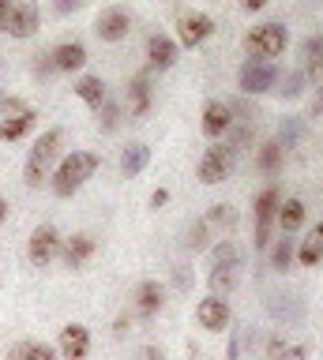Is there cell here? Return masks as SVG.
I'll return each mask as SVG.
<instances>
[{
	"mask_svg": "<svg viewBox=\"0 0 323 360\" xmlns=\"http://www.w3.org/2000/svg\"><path fill=\"white\" fill-rule=\"evenodd\" d=\"M177 30H181V45L196 49V45H203V41L210 38V34H215V19L203 15V11H188Z\"/></svg>",
	"mask_w": 323,
	"mask_h": 360,
	"instance_id": "cell-13",
	"label": "cell"
},
{
	"mask_svg": "<svg viewBox=\"0 0 323 360\" xmlns=\"http://www.w3.org/2000/svg\"><path fill=\"white\" fill-rule=\"evenodd\" d=\"M147 165H151V146L147 143H128L125 150H120V173H125L128 180L139 176Z\"/></svg>",
	"mask_w": 323,
	"mask_h": 360,
	"instance_id": "cell-22",
	"label": "cell"
},
{
	"mask_svg": "<svg viewBox=\"0 0 323 360\" xmlns=\"http://www.w3.org/2000/svg\"><path fill=\"white\" fill-rule=\"evenodd\" d=\"M38 124V112L34 109H23V112H12V117H0V143H19L23 135Z\"/></svg>",
	"mask_w": 323,
	"mask_h": 360,
	"instance_id": "cell-17",
	"label": "cell"
},
{
	"mask_svg": "<svg viewBox=\"0 0 323 360\" xmlns=\"http://www.w3.org/2000/svg\"><path fill=\"white\" fill-rule=\"evenodd\" d=\"M286 45H289V30L282 22H260V27L244 34V49L255 60H274V56L286 53Z\"/></svg>",
	"mask_w": 323,
	"mask_h": 360,
	"instance_id": "cell-3",
	"label": "cell"
},
{
	"mask_svg": "<svg viewBox=\"0 0 323 360\" xmlns=\"http://www.w3.org/2000/svg\"><path fill=\"white\" fill-rule=\"evenodd\" d=\"M64 4H80V0H64Z\"/></svg>",
	"mask_w": 323,
	"mask_h": 360,
	"instance_id": "cell-45",
	"label": "cell"
},
{
	"mask_svg": "<svg viewBox=\"0 0 323 360\" xmlns=\"http://www.w3.org/2000/svg\"><path fill=\"white\" fill-rule=\"evenodd\" d=\"M226 131H233L229 101H207V109H203V135H207V139H222Z\"/></svg>",
	"mask_w": 323,
	"mask_h": 360,
	"instance_id": "cell-15",
	"label": "cell"
},
{
	"mask_svg": "<svg viewBox=\"0 0 323 360\" xmlns=\"http://www.w3.org/2000/svg\"><path fill=\"white\" fill-rule=\"evenodd\" d=\"M237 83L244 94H267L274 83H278V68L271 60H255V56H248V60L241 64L237 72Z\"/></svg>",
	"mask_w": 323,
	"mask_h": 360,
	"instance_id": "cell-5",
	"label": "cell"
},
{
	"mask_svg": "<svg viewBox=\"0 0 323 360\" xmlns=\"http://www.w3.org/2000/svg\"><path fill=\"white\" fill-rule=\"evenodd\" d=\"M237 270H241V263H215L210 266V274H207L210 297H229L237 289Z\"/></svg>",
	"mask_w": 323,
	"mask_h": 360,
	"instance_id": "cell-19",
	"label": "cell"
},
{
	"mask_svg": "<svg viewBox=\"0 0 323 360\" xmlns=\"http://www.w3.org/2000/svg\"><path fill=\"white\" fill-rule=\"evenodd\" d=\"M293 255H297V240L282 236V240L274 244V252H271V266H274V270H286L289 263H293Z\"/></svg>",
	"mask_w": 323,
	"mask_h": 360,
	"instance_id": "cell-29",
	"label": "cell"
},
{
	"mask_svg": "<svg viewBox=\"0 0 323 360\" xmlns=\"http://www.w3.org/2000/svg\"><path fill=\"white\" fill-rule=\"evenodd\" d=\"M38 4L34 0H8V22H4V34H12V38H30V34L38 30Z\"/></svg>",
	"mask_w": 323,
	"mask_h": 360,
	"instance_id": "cell-6",
	"label": "cell"
},
{
	"mask_svg": "<svg viewBox=\"0 0 323 360\" xmlns=\"http://www.w3.org/2000/svg\"><path fill=\"white\" fill-rule=\"evenodd\" d=\"M274 221H278V229H282V233H297L300 225H305V202H300V199H282V202H278Z\"/></svg>",
	"mask_w": 323,
	"mask_h": 360,
	"instance_id": "cell-24",
	"label": "cell"
},
{
	"mask_svg": "<svg viewBox=\"0 0 323 360\" xmlns=\"http://www.w3.org/2000/svg\"><path fill=\"white\" fill-rule=\"evenodd\" d=\"M94 248H98V240L91 233H75V236H68V240H61V259H64V266L68 270H80L87 259L94 255Z\"/></svg>",
	"mask_w": 323,
	"mask_h": 360,
	"instance_id": "cell-12",
	"label": "cell"
},
{
	"mask_svg": "<svg viewBox=\"0 0 323 360\" xmlns=\"http://www.w3.org/2000/svg\"><path fill=\"white\" fill-rule=\"evenodd\" d=\"M196 319H199L203 330L222 334L229 326V300L226 297H203V300L196 304Z\"/></svg>",
	"mask_w": 323,
	"mask_h": 360,
	"instance_id": "cell-9",
	"label": "cell"
},
{
	"mask_svg": "<svg viewBox=\"0 0 323 360\" xmlns=\"http://www.w3.org/2000/svg\"><path fill=\"white\" fill-rule=\"evenodd\" d=\"M278 188H263L260 195H255V248H267L271 244V225H274V214H278Z\"/></svg>",
	"mask_w": 323,
	"mask_h": 360,
	"instance_id": "cell-8",
	"label": "cell"
},
{
	"mask_svg": "<svg viewBox=\"0 0 323 360\" xmlns=\"http://www.w3.org/2000/svg\"><path fill=\"white\" fill-rule=\"evenodd\" d=\"M165 202H170V188H154L151 191V210H162Z\"/></svg>",
	"mask_w": 323,
	"mask_h": 360,
	"instance_id": "cell-36",
	"label": "cell"
},
{
	"mask_svg": "<svg viewBox=\"0 0 323 360\" xmlns=\"http://www.w3.org/2000/svg\"><path fill=\"white\" fill-rule=\"evenodd\" d=\"M177 56H181V45H177L170 34H151V41H147V60H151V68L170 72V68L177 64Z\"/></svg>",
	"mask_w": 323,
	"mask_h": 360,
	"instance_id": "cell-14",
	"label": "cell"
},
{
	"mask_svg": "<svg viewBox=\"0 0 323 360\" xmlns=\"http://www.w3.org/2000/svg\"><path fill=\"white\" fill-rule=\"evenodd\" d=\"M23 109H30V105H23L19 98H8V94H0V112H4V117H12V112H23Z\"/></svg>",
	"mask_w": 323,
	"mask_h": 360,
	"instance_id": "cell-34",
	"label": "cell"
},
{
	"mask_svg": "<svg viewBox=\"0 0 323 360\" xmlns=\"http://www.w3.org/2000/svg\"><path fill=\"white\" fill-rule=\"evenodd\" d=\"M8 210H12V207H8V202H4V199H0V225H4V221H8Z\"/></svg>",
	"mask_w": 323,
	"mask_h": 360,
	"instance_id": "cell-44",
	"label": "cell"
},
{
	"mask_svg": "<svg viewBox=\"0 0 323 360\" xmlns=\"http://www.w3.org/2000/svg\"><path fill=\"white\" fill-rule=\"evenodd\" d=\"M233 165H237V150L229 143H215L199 158V180L203 184H222V180H229Z\"/></svg>",
	"mask_w": 323,
	"mask_h": 360,
	"instance_id": "cell-4",
	"label": "cell"
},
{
	"mask_svg": "<svg viewBox=\"0 0 323 360\" xmlns=\"http://www.w3.org/2000/svg\"><path fill=\"white\" fill-rule=\"evenodd\" d=\"M297 263L300 266H316L323 263V221L319 225H312V233L305 236V240H297Z\"/></svg>",
	"mask_w": 323,
	"mask_h": 360,
	"instance_id": "cell-21",
	"label": "cell"
},
{
	"mask_svg": "<svg viewBox=\"0 0 323 360\" xmlns=\"http://www.w3.org/2000/svg\"><path fill=\"white\" fill-rule=\"evenodd\" d=\"M49 56H53V68H57V72H80L87 64V45L83 41H61Z\"/></svg>",
	"mask_w": 323,
	"mask_h": 360,
	"instance_id": "cell-18",
	"label": "cell"
},
{
	"mask_svg": "<svg viewBox=\"0 0 323 360\" xmlns=\"http://www.w3.org/2000/svg\"><path fill=\"white\" fill-rule=\"evenodd\" d=\"M8 360H57V349L46 342H19V345H12Z\"/></svg>",
	"mask_w": 323,
	"mask_h": 360,
	"instance_id": "cell-25",
	"label": "cell"
},
{
	"mask_svg": "<svg viewBox=\"0 0 323 360\" xmlns=\"http://www.w3.org/2000/svg\"><path fill=\"white\" fill-rule=\"evenodd\" d=\"M305 75L323 79V34L305 41Z\"/></svg>",
	"mask_w": 323,
	"mask_h": 360,
	"instance_id": "cell-26",
	"label": "cell"
},
{
	"mask_svg": "<svg viewBox=\"0 0 323 360\" xmlns=\"http://www.w3.org/2000/svg\"><path fill=\"white\" fill-rule=\"evenodd\" d=\"M255 162H260L263 173H278V169H282V143H278V139L263 143V146H260V158H255Z\"/></svg>",
	"mask_w": 323,
	"mask_h": 360,
	"instance_id": "cell-27",
	"label": "cell"
},
{
	"mask_svg": "<svg viewBox=\"0 0 323 360\" xmlns=\"http://www.w3.org/2000/svg\"><path fill=\"white\" fill-rule=\"evenodd\" d=\"M102 165V158H98L94 150H72L64 162L57 165V173H53V191H57L61 199L75 195L87 180L94 176V169Z\"/></svg>",
	"mask_w": 323,
	"mask_h": 360,
	"instance_id": "cell-1",
	"label": "cell"
},
{
	"mask_svg": "<svg viewBox=\"0 0 323 360\" xmlns=\"http://www.w3.org/2000/svg\"><path fill=\"white\" fill-rule=\"evenodd\" d=\"M210 244V225L199 218V221H192L188 225V233H184V248L188 252H203V248Z\"/></svg>",
	"mask_w": 323,
	"mask_h": 360,
	"instance_id": "cell-28",
	"label": "cell"
},
{
	"mask_svg": "<svg viewBox=\"0 0 323 360\" xmlns=\"http://www.w3.org/2000/svg\"><path fill=\"white\" fill-rule=\"evenodd\" d=\"M57 353H61L64 360H87V353H91V330H87L83 323H68V326L61 330Z\"/></svg>",
	"mask_w": 323,
	"mask_h": 360,
	"instance_id": "cell-11",
	"label": "cell"
},
{
	"mask_svg": "<svg viewBox=\"0 0 323 360\" xmlns=\"http://www.w3.org/2000/svg\"><path fill=\"white\" fill-rule=\"evenodd\" d=\"M305 72H289L286 75V83H282V90H278V94H286V98H297L300 94V90H305Z\"/></svg>",
	"mask_w": 323,
	"mask_h": 360,
	"instance_id": "cell-33",
	"label": "cell"
},
{
	"mask_svg": "<svg viewBox=\"0 0 323 360\" xmlns=\"http://www.w3.org/2000/svg\"><path fill=\"white\" fill-rule=\"evenodd\" d=\"M162 300H165V289L162 281H143V285L136 289V311L143 315V319H151V315L162 311Z\"/></svg>",
	"mask_w": 323,
	"mask_h": 360,
	"instance_id": "cell-20",
	"label": "cell"
},
{
	"mask_svg": "<svg viewBox=\"0 0 323 360\" xmlns=\"http://www.w3.org/2000/svg\"><path fill=\"white\" fill-rule=\"evenodd\" d=\"M215 263H241L237 244H233V240H222V244H215V252H210V266H215Z\"/></svg>",
	"mask_w": 323,
	"mask_h": 360,
	"instance_id": "cell-32",
	"label": "cell"
},
{
	"mask_svg": "<svg viewBox=\"0 0 323 360\" xmlns=\"http://www.w3.org/2000/svg\"><path fill=\"white\" fill-rule=\"evenodd\" d=\"M305 356H308V349H305V345H286L282 353L271 356V360H305Z\"/></svg>",
	"mask_w": 323,
	"mask_h": 360,
	"instance_id": "cell-35",
	"label": "cell"
},
{
	"mask_svg": "<svg viewBox=\"0 0 323 360\" xmlns=\"http://www.w3.org/2000/svg\"><path fill=\"white\" fill-rule=\"evenodd\" d=\"M61 146H64L61 128H49L34 139V146H30V154H27V165H23V180L30 188H38L42 180L49 176V169L57 165V158H61Z\"/></svg>",
	"mask_w": 323,
	"mask_h": 360,
	"instance_id": "cell-2",
	"label": "cell"
},
{
	"mask_svg": "<svg viewBox=\"0 0 323 360\" xmlns=\"http://www.w3.org/2000/svg\"><path fill=\"white\" fill-rule=\"evenodd\" d=\"M136 360H165V353H162V349H158V345H143Z\"/></svg>",
	"mask_w": 323,
	"mask_h": 360,
	"instance_id": "cell-37",
	"label": "cell"
},
{
	"mask_svg": "<svg viewBox=\"0 0 323 360\" xmlns=\"http://www.w3.org/2000/svg\"><path fill=\"white\" fill-rule=\"evenodd\" d=\"M241 4L248 8V11H260V8H267V0H241Z\"/></svg>",
	"mask_w": 323,
	"mask_h": 360,
	"instance_id": "cell-40",
	"label": "cell"
},
{
	"mask_svg": "<svg viewBox=\"0 0 323 360\" xmlns=\"http://www.w3.org/2000/svg\"><path fill=\"white\" fill-rule=\"evenodd\" d=\"M75 94H80V101H87V105L98 112V109H102V101L109 98V90H106L102 75H83L80 83H75Z\"/></svg>",
	"mask_w": 323,
	"mask_h": 360,
	"instance_id": "cell-23",
	"label": "cell"
},
{
	"mask_svg": "<svg viewBox=\"0 0 323 360\" xmlns=\"http://www.w3.org/2000/svg\"><path fill=\"white\" fill-rule=\"evenodd\" d=\"M319 112H323V86H319V98L312 101V117H319Z\"/></svg>",
	"mask_w": 323,
	"mask_h": 360,
	"instance_id": "cell-41",
	"label": "cell"
},
{
	"mask_svg": "<svg viewBox=\"0 0 323 360\" xmlns=\"http://www.w3.org/2000/svg\"><path fill=\"white\" fill-rule=\"evenodd\" d=\"M128 30H132V15L125 8H106L102 15L94 19V34L102 41H125Z\"/></svg>",
	"mask_w": 323,
	"mask_h": 360,
	"instance_id": "cell-10",
	"label": "cell"
},
{
	"mask_svg": "<svg viewBox=\"0 0 323 360\" xmlns=\"http://www.w3.org/2000/svg\"><path fill=\"white\" fill-rule=\"evenodd\" d=\"M117 124H120V109H117V101H102V109H98V128L102 131H117Z\"/></svg>",
	"mask_w": 323,
	"mask_h": 360,
	"instance_id": "cell-31",
	"label": "cell"
},
{
	"mask_svg": "<svg viewBox=\"0 0 323 360\" xmlns=\"http://www.w3.org/2000/svg\"><path fill=\"white\" fill-rule=\"evenodd\" d=\"M237 353H241V342H237V338H229V360H237Z\"/></svg>",
	"mask_w": 323,
	"mask_h": 360,
	"instance_id": "cell-42",
	"label": "cell"
},
{
	"mask_svg": "<svg viewBox=\"0 0 323 360\" xmlns=\"http://www.w3.org/2000/svg\"><path fill=\"white\" fill-rule=\"evenodd\" d=\"M61 252V233L53 229V225H38L34 233H30V244H27V259H30V266H49L53 259H57Z\"/></svg>",
	"mask_w": 323,
	"mask_h": 360,
	"instance_id": "cell-7",
	"label": "cell"
},
{
	"mask_svg": "<svg viewBox=\"0 0 323 360\" xmlns=\"http://www.w3.org/2000/svg\"><path fill=\"white\" fill-rule=\"evenodd\" d=\"M282 349H286V342H282V338H274V342L267 345V353H271V356H278V353H282Z\"/></svg>",
	"mask_w": 323,
	"mask_h": 360,
	"instance_id": "cell-39",
	"label": "cell"
},
{
	"mask_svg": "<svg viewBox=\"0 0 323 360\" xmlns=\"http://www.w3.org/2000/svg\"><path fill=\"white\" fill-rule=\"evenodd\" d=\"M203 221H207V225H218V229H233V225H237V210L226 207V202H218V207L207 210Z\"/></svg>",
	"mask_w": 323,
	"mask_h": 360,
	"instance_id": "cell-30",
	"label": "cell"
},
{
	"mask_svg": "<svg viewBox=\"0 0 323 360\" xmlns=\"http://www.w3.org/2000/svg\"><path fill=\"white\" fill-rule=\"evenodd\" d=\"M4 22H8V0H0V30H4Z\"/></svg>",
	"mask_w": 323,
	"mask_h": 360,
	"instance_id": "cell-43",
	"label": "cell"
},
{
	"mask_svg": "<svg viewBox=\"0 0 323 360\" xmlns=\"http://www.w3.org/2000/svg\"><path fill=\"white\" fill-rule=\"evenodd\" d=\"M151 105H154V94H151V75H147V72L132 75V83H128V109H132V117H147Z\"/></svg>",
	"mask_w": 323,
	"mask_h": 360,
	"instance_id": "cell-16",
	"label": "cell"
},
{
	"mask_svg": "<svg viewBox=\"0 0 323 360\" xmlns=\"http://www.w3.org/2000/svg\"><path fill=\"white\" fill-rule=\"evenodd\" d=\"M34 60H38V75H49V72H57V68H53V56H49V53H46V56L38 53Z\"/></svg>",
	"mask_w": 323,
	"mask_h": 360,
	"instance_id": "cell-38",
	"label": "cell"
}]
</instances>
